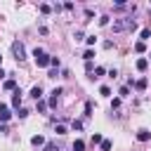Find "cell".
<instances>
[{"label": "cell", "mask_w": 151, "mask_h": 151, "mask_svg": "<svg viewBox=\"0 0 151 151\" xmlns=\"http://www.w3.org/2000/svg\"><path fill=\"white\" fill-rule=\"evenodd\" d=\"M137 28V21L134 19H118V21H113V31L118 33V31H134Z\"/></svg>", "instance_id": "1"}, {"label": "cell", "mask_w": 151, "mask_h": 151, "mask_svg": "<svg viewBox=\"0 0 151 151\" xmlns=\"http://www.w3.org/2000/svg\"><path fill=\"white\" fill-rule=\"evenodd\" d=\"M33 57H35V64H38L40 68L50 66V57H47V54H45V52H42L40 47H35V50H33Z\"/></svg>", "instance_id": "2"}, {"label": "cell", "mask_w": 151, "mask_h": 151, "mask_svg": "<svg viewBox=\"0 0 151 151\" xmlns=\"http://www.w3.org/2000/svg\"><path fill=\"white\" fill-rule=\"evenodd\" d=\"M12 54L21 61V59H26V50H24V42H19V40H14L12 42Z\"/></svg>", "instance_id": "3"}, {"label": "cell", "mask_w": 151, "mask_h": 151, "mask_svg": "<svg viewBox=\"0 0 151 151\" xmlns=\"http://www.w3.org/2000/svg\"><path fill=\"white\" fill-rule=\"evenodd\" d=\"M31 97H33L35 101H40V97H42V87H40V85H35V87L31 90Z\"/></svg>", "instance_id": "4"}, {"label": "cell", "mask_w": 151, "mask_h": 151, "mask_svg": "<svg viewBox=\"0 0 151 151\" xmlns=\"http://www.w3.org/2000/svg\"><path fill=\"white\" fill-rule=\"evenodd\" d=\"M137 139H139V142H149V139H151V132H149V130H139V132H137Z\"/></svg>", "instance_id": "5"}, {"label": "cell", "mask_w": 151, "mask_h": 151, "mask_svg": "<svg viewBox=\"0 0 151 151\" xmlns=\"http://www.w3.org/2000/svg\"><path fill=\"white\" fill-rule=\"evenodd\" d=\"M9 116H12L9 109H7L5 104H0V120H9Z\"/></svg>", "instance_id": "6"}, {"label": "cell", "mask_w": 151, "mask_h": 151, "mask_svg": "<svg viewBox=\"0 0 151 151\" xmlns=\"http://www.w3.org/2000/svg\"><path fill=\"white\" fill-rule=\"evenodd\" d=\"M132 85H134V90L144 92V90H146V78H139V80H137V83H132Z\"/></svg>", "instance_id": "7"}, {"label": "cell", "mask_w": 151, "mask_h": 151, "mask_svg": "<svg viewBox=\"0 0 151 151\" xmlns=\"http://www.w3.org/2000/svg\"><path fill=\"white\" fill-rule=\"evenodd\" d=\"M12 106H14V109H19V106H21V92H19V90H17V92H14V97H12Z\"/></svg>", "instance_id": "8"}, {"label": "cell", "mask_w": 151, "mask_h": 151, "mask_svg": "<svg viewBox=\"0 0 151 151\" xmlns=\"http://www.w3.org/2000/svg\"><path fill=\"white\" fill-rule=\"evenodd\" d=\"M31 144H33V146H42V144H45V137L35 134V137H31Z\"/></svg>", "instance_id": "9"}, {"label": "cell", "mask_w": 151, "mask_h": 151, "mask_svg": "<svg viewBox=\"0 0 151 151\" xmlns=\"http://www.w3.org/2000/svg\"><path fill=\"white\" fill-rule=\"evenodd\" d=\"M149 66V59H137V71H146Z\"/></svg>", "instance_id": "10"}, {"label": "cell", "mask_w": 151, "mask_h": 151, "mask_svg": "<svg viewBox=\"0 0 151 151\" xmlns=\"http://www.w3.org/2000/svg\"><path fill=\"white\" fill-rule=\"evenodd\" d=\"M73 151H85V142L83 139H76L73 142Z\"/></svg>", "instance_id": "11"}, {"label": "cell", "mask_w": 151, "mask_h": 151, "mask_svg": "<svg viewBox=\"0 0 151 151\" xmlns=\"http://www.w3.org/2000/svg\"><path fill=\"white\" fill-rule=\"evenodd\" d=\"M139 35H142V42H144V40H149V38H151V28H142V33H139Z\"/></svg>", "instance_id": "12"}, {"label": "cell", "mask_w": 151, "mask_h": 151, "mask_svg": "<svg viewBox=\"0 0 151 151\" xmlns=\"http://www.w3.org/2000/svg\"><path fill=\"white\" fill-rule=\"evenodd\" d=\"M99 146H101V151H111V146H113V144H111L109 139H101V144H99Z\"/></svg>", "instance_id": "13"}, {"label": "cell", "mask_w": 151, "mask_h": 151, "mask_svg": "<svg viewBox=\"0 0 151 151\" xmlns=\"http://www.w3.org/2000/svg\"><path fill=\"white\" fill-rule=\"evenodd\" d=\"M144 50H146V45H144L142 40H139V42H134V52H144Z\"/></svg>", "instance_id": "14"}, {"label": "cell", "mask_w": 151, "mask_h": 151, "mask_svg": "<svg viewBox=\"0 0 151 151\" xmlns=\"http://www.w3.org/2000/svg\"><path fill=\"white\" fill-rule=\"evenodd\" d=\"M92 57H94V52H92V50H85V54H83V59H85V61H92Z\"/></svg>", "instance_id": "15"}, {"label": "cell", "mask_w": 151, "mask_h": 151, "mask_svg": "<svg viewBox=\"0 0 151 151\" xmlns=\"http://www.w3.org/2000/svg\"><path fill=\"white\" fill-rule=\"evenodd\" d=\"M17 87V80H5V90H14Z\"/></svg>", "instance_id": "16"}, {"label": "cell", "mask_w": 151, "mask_h": 151, "mask_svg": "<svg viewBox=\"0 0 151 151\" xmlns=\"http://www.w3.org/2000/svg\"><path fill=\"white\" fill-rule=\"evenodd\" d=\"M99 94H104V97H109V94H111V87H106V85H101V87H99Z\"/></svg>", "instance_id": "17"}, {"label": "cell", "mask_w": 151, "mask_h": 151, "mask_svg": "<svg viewBox=\"0 0 151 151\" xmlns=\"http://www.w3.org/2000/svg\"><path fill=\"white\" fill-rule=\"evenodd\" d=\"M94 144H101V134H99V132L92 134V146H94Z\"/></svg>", "instance_id": "18"}, {"label": "cell", "mask_w": 151, "mask_h": 151, "mask_svg": "<svg viewBox=\"0 0 151 151\" xmlns=\"http://www.w3.org/2000/svg\"><path fill=\"white\" fill-rule=\"evenodd\" d=\"M101 76H104V68H101V66H97V68H94V76H92V78H101Z\"/></svg>", "instance_id": "19"}, {"label": "cell", "mask_w": 151, "mask_h": 151, "mask_svg": "<svg viewBox=\"0 0 151 151\" xmlns=\"http://www.w3.org/2000/svg\"><path fill=\"white\" fill-rule=\"evenodd\" d=\"M57 134H66V125H64V123L57 125Z\"/></svg>", "instance_id": "20"}, {"label": "cell", "mask_w": 151, "mask_h": 151, "mask_svg": "<svg viewBox=\"0 0 151 151\" xmlns=\"http://www.w3.org/2000/svg\"><path fill=\"white\" fill-rule=\"evenodd\" d=\"M50 9H52V7H50V5H40V12H42V14H47V12H50Z\"/></svg>", "instance_id": "21"}, {"label": "cell", "mask_w": 151, "mask_h": 151, "mask_svg": "<svg viewBox=\"0 0 151 151\" xmlns=\"http://www.w3.org/2000/svg\"><path fill=\"white\" fill-rule=\"evenodd\" d=\"M92 68H94V64H92V61H87V64H85V71H87V73H92Z\"/></svg>", "instance_id": "22"}, {"label": "cell", "mask_w": 151, "mask_h": 151, "mask_svg": "<svg viewBox=\"0 0 151 151\" xmlns=\"http://www.w3.org/2000/svg\"><path fill=\"white\" fill-rule=\"evenodd\" d=\"M130 94V87H120V97H127Z\"/></svg>", "instance_id": "23"}, {"label": "cell", "mask_w": 151, "mask_h": 151, "mask_svg": "<svg viewBox=\"0 0 151 151\" xmlns=\"http://www.w3.org/2000/svg\"><path fill=\"white\" fill-rule=\"evenodd\" d=\"M90 113H92V104L87 101V104H85V116H90Z\"/></svg>", "instance_id": "24"}, {"label": "cell", "mask_w": 151, "mask_h": 151, "mask_svg": "<svg viewBox=\"0 0 151 151\" xmlns=\"http://www.w3.org/2000/svg\"><path fill=\"white\" fill-rule=\"evenodd\" d=\"M73 130H83V123L80 120H73Z\"/></svg>", "instance_id": "25"}, {"label": "cell", "mask_w": 151, "mask_h": 151, "mask_svg": "<svg viewBox=\"0 0 151 151\" xmlns=\"http://www.w3.org/2000/svg\"><path fill=\"white\" fill-rule=\"evenodd\" d=\"M45 151H59V149H57L54 144H47V146H45Z\"/></svg>", "instance_id": "26"}, {"label": "cell", "mask_w": 151, "mask_h": 151, "mask_svg": "<svg viewBox=\"0 0 151 151\" xmlns=\"http://www.w3.org/2000/svg\"><path fill=\"white\" fill-rule=\"evenodd\" d=\"M2 76H5V71H2V68H0V78H2Z\"/></svg>", "instance_id": "27"}]
</instances>
